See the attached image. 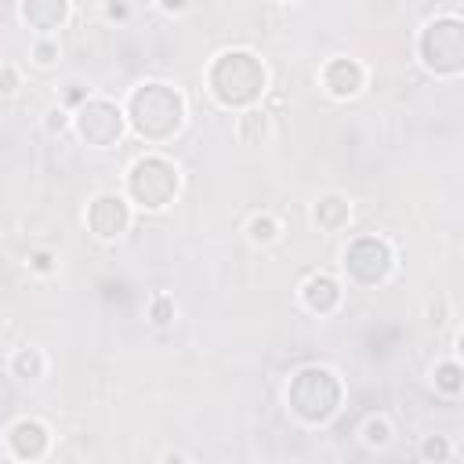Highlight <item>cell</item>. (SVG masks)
Returning <instances> with one entry per match:
<instances>
[{"label": "cell", "mask_w": 464, "mask_h": 464, "mask_svg": "<svg viewBox=\"0 0 464 464\" xmlns=\"http://www.w3.org/2000/svg\"><path fill=\"white\" fill-rule=\"evenodd\" d=\"M279 232H283V225H279L272 214H254V218L246 221V236H250V243L268 246V243L279 239Z\"/></svg>", "instance_id": "obj_17"}, {"label": "cell", "mask_w": 464, "mask_h": 464, "mask_svg": "<svg viewBox=\"0 0 464 464\" xmlns=\"http://www.w3.org/2000/svg\"><path fill=\"white\" fill-rule=\"evenodd\" d=\"M130 225V203L127 196H116V192H102L91 199L87 207V228L98 236V239H116L123 236Z\"/></svg>", "instance_id": "obj_8"}, {"label": "cell", "mask_w": 464, "mask_h": 464, "mask_svg": "<svg viewBox=\"0 0 464 464\" xmlns=\"http://www.w3.org/2000/svg\"><path fill=\"white\" fill-rule=\"evenodd\" d=\"M14 91H18V69L0 65V94H14Z\"/></svg>", "instance_id": "obj_23"}, {"label": "cell", "mask_w": 464, "mask_h": 464, "mask_svg": "<svg viewBox=\"0 0 464 464\" xmlns=\"http://www.w3.org/2000/svg\"><path fill=\"white\" fill-rule=\"evenodd\" d=\"M149 315H152V323H156V326H167V323L174 319V297H167V294H156V297H152V308H149Z\"/></svg>", "instance_id": "obj_21"}, {"label": "cell", "mask_w": 464, "mask_h": 464, "mask_svg": "<svg viewBox=\"0 0 464 464\" xmlns=\"http://www.w3.org/2000/svg\"><path fill=\"white\" fill-rule=\"evenodd\" d=\"M29 54H33V62H36V65H54L62 51H58V40L40 36V40H33V51H29Z\"/></svg>", "instance_id": "obj_20"}, {"label": "cell", "mask_w": 464, "mask_h": 464, "mask_svg": "<svg viewBox=\"0 0 464 464\" xmlns=\"http://www.w3.org/2000/svg\"><path fill=\"white\" fill-rule=\"evenodd\" d=\"M323 87L330 98H355L366 87V69L355 58H330L323 65Z\"/></svg>", "instance_id": "obj_9"}, {"label": "cell", "mask_w": 464, "mask_h": 464, "mask_svg": "<svg viewBox=\"0 0 464 464\" xmlns=\"http://www.w3.org/2000/svg\"><path fill=\"white\" fill-rule=\"evenodd\" d=\"M123 123H127V116L112 98H87L72 116V127H76L80 141H87L91 149L116 145L120 134H123Z\"/></svg>", "instance_id": "obj_6"}, {"label": "cell", "mask_w": 464, "mask_h": 464, "mask_svg": "<svg viewBox=\"0 0 464 464\" xmlns=\"http://www.w3.org/2000/svg\"><path fill=\"white\" fill-rule=\"evenodd\" d=\"M11 373L18 381H40L47 373V355L40 348H18L11 355Z\"/></svg>", "instance_id": "obj_15"}, {"label": "cell", "mask_w": 464, "mask_h": 464, "mask_svg": "<svg viewBox=\"0 0 464 464\" xmlns=\"http://www.w3.org/2000/svg\"><path fill=\"white\" fill-rule=\"evenodd\" d=\"M178 167L167 156H141L127 170V196L141 210H163L178 196Z\"/></svg>", "instance_id": "obj_5"}, {"label": "cell", "mask_w": 464, "mask_h": 464, "mask_svg": "<svg viewBox=\"0 0 464 464\" xmlns=\"http://www.w3.org/2000/svg\"><path fill=\"white\" fill-rule=\"evenodd\" d=\"M312 221H315L323 232H341V228L352 221V199L341 196V192H323V196L312 203Z\"/></svg>", "instance_id": "obj_12"}, {"label": "cell", "mask_w": 464, "mask_h": 464, "mask_svg": "<svg viewBox=\"0 0 464 464\" xmlns=\"http://www.w3.org/2000/svg\"><path fill=\"white\" fill-rule=\"evenodd\" d=\"M417 54L435 76H457L464 69V22L457 14H439L420 29Z\"/></svg>", "instance_id": "obj_4"}, {"label": "cell", "mask_w": 464, "mask_h": 464, "mask_svg": "<svg viewBox=\"0 0 464 464\" xmlns=\"http://www.w3.org/2000/svg\"><path fill=\"white\" fill-rule=\"evenodd\" d=\"M268 130H272V116H268L265 109H257V105L243 109V116L236 120V134H239V141H246V145H261V141L268 138Z\"/></svg>", "instance_id": "obj_14"}, {"label": "cell", "mask_w": 464, "mask_h": 464, "mask_svg": "<svg viewBox=\"0 0 464 464\" xmlns=\"http://www.w3.org/2000/svg\"><path fill=\"white\" fill-rule=\"evenodd\" d=\"M450 453H453V442H450L446 435H424V442H420V457H424L428 464H446Z\"/></svg>", "instance_id": "obj_18"}, {"label": "cell", "mask_w": 464, "mask_h": 464, "mask_svg": "<svg viewBox=\"0 0 464 464\" xmlns=\"http://www.w3.org/2000/svg\"><path fill=\"white\" fill-rule=\"evenodd\" d=\"M301 301H304V308H312L319 315H330L341 304V283L330 272H312L301 283Z\"/></svg>", "instance_id": "obj_11"}, {"label": "cell", "mask_w": 464, "mask_h": 464, "mask_svg": "<svg viewBox=\"0 0 464 464\" xmlns=\"http://www.w3.org/2000/svg\"><path fill=\"white\" fill-rule=\"evenodd\" d=\"M362 442H366L370 450H384V446L392 442V420H388L384 413H370V417L362 420Z\"/></svg>", "instance_id": "obj_16"}, {"label": "cell", "mask_w": 464, "mask_h": 464, "mask_svg": "<svg viewBox=\"0 0 464 464\" xmlns=\"http://www.w3.org/2000/svg\"><path fill=\"white\" fill-rule=\"evenodd\" d=\"M130 127L149 138V141H167L170 134L181 130L185 123V98L178 87L170 83H160V80H149V83H138L127 98V112Z\"/></svg>", "instance_id": "obj_2"}, {"label": "cell", "mask_w": 464, "mask_h": 464, "mask_svg": "<svg viewBox=\"0 0 464 464\" xmlns=\"http://www.w3.org/2000/svg\"><path fill=\"white\" fill-rule=\"evenodd\" d=\"M18 14H22L33 29L51 33V29H58V25L69 18V4H65V0H29V4L18 7Z\"/></svg>", "instance_id": "obj_13"}, {"label": "cell", "mask_w": 464, "mask_h": 464, "mask_svg": "<svg viewBox=\"0 0 464 464\" xmlns=\"http://www.w3.org/2000/svg\"><path fill=\"white\" fill-rule=\"evenodd\" d=\"M105 14H109V18H123V14H127V7H123V4H109V7H105Z\"/></svg>", "instance_id": "obj_26"}, {"label": "cell", "mask_w": 464, "mask_h": 464, "mask_svg": "<svg viewBox=\"0 0 464 464\" xmlns=\"http://www.w3.org/2000/svg\"><path fill=\"white\" fill-rule=\"evenodd\" d=\"M392 268H395V254H392V246H388L384 239H377V236H359V239H352V243L344 246V272H348V279L359 283V286H377V283H384V279L392 276Z\"/></svg>", "instance_id": "obj_7"}, {"label": "cell", "mask_w": 464, "mask_h": 464, "mask_svg": "<svg viewBox=\"0 0 464 464\" xmlns=\"http://www.w3.org/2000/svg\"><path fill=\"white\" fill-rule=\"evenodd\" d=\"M25 261H29V268H33V272H40V276L54 272V257H51L47 250H33V254H29Z\"/></svg>", "instance_id": "obj_22"}, {"label": "cell", "mask_w": 464, "mask_h": 464, "mask_svg": "<svg viewBox=\"0 0 464 464\" xmlns=\"http://www.w3.org/2000/svg\"><path fill=\"white\" fill-rule=\"evenodd\" d=\"M163 464H188V457L178 453V450H167V453H163Z\"/></svg>", "instance_id": "obj_25"}, {"label": "cell", "mask_w": 464, "mask_h": 464, "mask_svg": "<svg viewBox=\"0 0 464 464\" xmlns=\"http://www.w3.org/2000/svg\"><path fill=\"white\" fill-rule=\"evenodd\" d=\"M207 83L225 109H250L268 87V69L254 51L232 47L214 58V65L207 69Z\"/></svg>", "instance_id": "obj_1"}, {"label": "cell", "mask_w": 464, "mask_h": 464, "mask_svg": "<svg viewBox=\"0 0 464 464\" xmlns=\"http://www.w3.org/2000/svg\"><path fill=\"white\" fill-rule=\"evenodd\" d=\"M286 406L304 420V424H323L337 413L341 406V381L326 366H304L290 377L286 384Z\"/></svg>", "instance_id": "obj_3"}, {"label": "cell", "mask_w": 464, "mask_h": 464, "mask_svg": "<svg viewBox=\"0 0 464 464\" xmlns=\"http://www.w3.org/2000/svg\"><path fill=\"white\" fill-rule=\"evenodd\" d=\"M7 442H11V453H14L18 460L33 464V460H40V457L47 453L51 435H47V428H44L36 417H22V420H14V424H11Z\"/></svg>", "instance_id": "obj_10"}, {"label": "cell", "mask_w": 464, "mask_h": 464, "mask_svg": "<svg viewBox=\"0 0 464 464\" xmlns=\"http://www.w3.org/2000/svg\"><path fill=\"white\" fill-rule=\"evenodd\" d=\"M435 388H442L446 395L460 392V362L457 359H446V362L435 366Z\"/></svg>", "instance_id": "obj_19"}, {"label": "cell", "mask_w": 464, "mask_h": 464, "mask_svg": "<svg viewBox=\"0 0 464 464\" xmlns=\"http://www.w3.org/2000/svg\"><path fill=\"white\" fill-rule=\"evenodd\" d=\"M69 127V116H65V109H51L47 112V130L54 134V130H65Z\"/></svg>", "instance_id": "obj_24"}]
</instances>
